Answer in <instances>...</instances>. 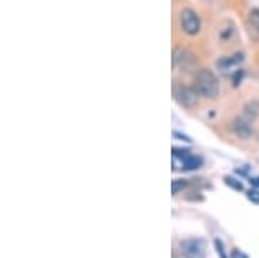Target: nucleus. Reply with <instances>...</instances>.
I'll return each mask as SVG.
<instances>
[{"instance_id":"1","label":"nucleus","mask_w":259,"mask_h":258,"mask_svg":"<svg viewBox=\"0 0 259 258\" xmlns=\"http://www.w3.org/2000/svg\"><path fill=\"white\" fill-rule=\"evenodd\" d=\"M194 88L202 97L216 99L220 94V80L211 69H199L194 78Z\"/></svg>"},{"instance_id":"2","label":"nucleus","mask_w":259,"mask_h":258,"mask_svg":"<svg viewBox=\"0 0 259 258\" xmlns=\"http://www.w3.org/2000/svg\"><path fill=\"white\" fill-rule=\"evenodd\" d=\"M202 165V160L199 156H194L187 149H173V170H195Z\"/></svg>"},{"instance_id":"3","label":"nucleus","mask_w":259,"mask_h":258,"mask_svg":"<svg viewBox=\"0 0 259 258\" xmlns=\"http://www.w3.org/2000/svg\"><path fill=\"white\" fill-rule=\"evenodd\" d=\"M197 95H199L197 90L188 87V85H178V84L173 85V97L183 108L192 109V108L197 106Z\"/></svg>"},{"instance_id":"4","label":"nucleus","mask_w":259,"mask_h":258,"mask_svg":"<svg viewBox=\"0 0 259 258\" xmlns=\"http://www.w3.org/2000/svg\"><path fill=\"white\" fill-rule=\"evenodd\" d=\"M180 26L187 35L194 37L201 31V18L194 9H183L180 12Z\"/></svg>"},{"instance_id":"5","label":"nucleus","mask_w":259,"mask_h":258,"mask_svg":"<svg viewBox=\"0 0 259 258\" xmlns=\"http://www.w3.org/2000/svg\"><path fill=\"white\" fill-rule=\"evenodd\" d=\"M180 250L185 258H206V243L202 239H197V237L182 241Z\"/></svg>"},{"instance_id":"6","label":"nucleus","mask_w":259,"mask_h":258,"mask_svg":"<svg viewBox=\"0 0 259 258\" xmlns=\"http://www.w3.org/2000/svg\"><path fill=\"white\" fill-rule=\"evenodd\" d=\"M194 63H195L194 54L188 52L187 49H183V47H176V49L173 50V64H175V68L182 66L183 69H188V68L194 66Z\"/></svg>"},{"instance_id":"7","label":"nucleus","mask_w":259,"mask_h":258,"mask_svg":"<svg viewBox=\"0 0 259 258\" xmlns=\"http://www.w3.org/2000/svg\"><path fill=\"white\" fill-rule=\"evenodd\" d=\"M230 129H232V132L235 133V135H239L240 139H249L252 133V123L247 122L245 118L239 116L230 123Z\"/></svg>"},{"instance_id":"8","label":"nucleus","mask_w":259,"mask_h":258,"mask_svg":"<svg viewBox=\"0 0 259 258\" xmlns=\"http://www.w3.org/2000/svg\"><path fill=\"white\" fill-rule=\"evenodd\" d=\"M242 61H244V54L237 52V54H233V56H226V57H223V59H218L216 64L223 73H230L239 68V64H242Z\"/></svg>"},{"instance_id":"9","label":"nucleus","mask_w":259,"mask_h":258,"mask_svg":"<svg viewBox=\"0 0 259 258\" xmlns=\"http://www.w3.org/2000/svg\"><path fill=\"white\" fill-rule=\"evenodd\" d=\"M258 114H259V103L258 101H251V103H247L244 106V109H242V114H240V116L245 118L247 122L252 123L256 118H258Z\"/></svg>"},{"instance_id":"10","label":"nucleus","mask_w":259,"mask_h":258,"mask_svg":"<svg viewBox=\"0 0 259 258\" xmlns=\"http://www.w3.org/2000/svg\"><path fill=\"white\" fill-rule=\"evenodd\" d=\"M225 184L226 186H230L233 191H242L244 187H242V182H239V180H235L233 177H225Z\"/></svg>"},{"instance_id":"11","label":"nucleus","mask_w":259,"mask_h":258,"mask_svg":"<svg viewBox=\"0 0 259 258\" xmlns=\"http://www.w3.org/2000/svg\"><path fill=\"white\" fill-rule=\"evenodd\" d=\"M249 19H251L252 26L258 28V30H259V9H254V11H251V14H249Z\"/></svg>"},{"instance_id":"12","label":"nucleus","mask_w":259,"mask_h":258,"mask_svg":"<svg viewBox=\"0 0 259 258\" xmlns=\"http://www.w3.org/2000/svg\"><path fill=\"white\" fill-rule=\"evenodd\" d=\"M185 186H187V182H185V180H173V184H171L173 194H178L180 189H183Z\"/></svg>"},{"instance_id":"13","label":"nucleus","mask_w":259,"mask_h":258,"mask_svg":"<svg viewBox=\"0 0 259 258\" xmlns=\"http://www.w3.org/2000/svg\"><path fill=\"white\" fill-rule=\"evenodd\" d=\"M214 246H216V251H218V255H220V258H228L225 253V248H223V243H221L220 239L214 241Z\"/></svg>"},{"instance_id":"14","label":"nucleus","mask_w":259,"mask_h":258,"mask_svg":"<svg viewBox=\"0 0 259 258\" xmlns=\"http://www.w3.org/2000/svg\"><path fill=\"white\" fill-rule=\"evenodd\" d=\"M247 197L252 203H258L259 205V191H251V193L247 194Z\"/></svg>"},{"instance_id":"15","label":"nucleus","mask_w":259,"mask_h":258,"mask_svg":"<svg viewBox=\"0 0 259 258\" xmlns=\"http://www.w3.org/2000/svg\"><path fill=\"white\" fill-rule=\"evenodd\" d=\"M232 258H249L247 255H244L240 250H233L232 251Z\"/></svg>"},{"instance_id":"16","label":"nucleus","mask_w":259,"mask_h":258,"mask_svg":"<svg viewBox=\"0 0 259 258\" xmlns=\"http://www.w3.org/2000/svg\"><path fill=\"white\" fill-rule=\"evenodd\" d=\"M173 137H175V139H178V141H187V142H190V139H188L187 135H182V133H178V132H173Z\"/></svg>"},{"instance_id":"17","label":"nucleus","mask_w":259,"mask_h":258,"mask_svg":"<svg viewBox=\"0 0 259 258\" xmlns=\"http://www.w3.org/2000/svg\"><path fill=\"white\" fill-rule=\"evenodd\" d=\"M242 75H244V71L240 73V75H239V73H237V75L233 76V85H235V87H237V85H240V80H242Z\"/></svg>"},{"instance_id":"18","label":"nucleus","mask_w":259,"mask_h":258,"mask_svg":"<svg viewBox=\"0 0 259 258\" xmlns=\"http://www.w3.org/2000/svg\"><path fill=\"white\" fill-rule=\"evenodd\" d=\"M251 184H252V186H256V187H259V177L251 178Z\"/></svg>"}]
</instances>
